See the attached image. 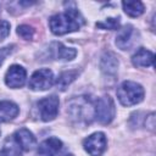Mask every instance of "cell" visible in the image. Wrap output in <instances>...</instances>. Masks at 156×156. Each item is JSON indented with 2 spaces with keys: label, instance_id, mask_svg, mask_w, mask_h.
Segmentation results:
<instances>
[{
  "label": "cell",
  "instance_id": "6da1fadb",
  "mask_svg": "<svg viewBox=\"0 0 156 156\" xmlns=\"http://www.w3.org/2000/svg\"><path fill=\"white\" fill-rule=\"evenodd\" d=\"M84 18L76 9H68L65 12L54 15L49 20V26L55 35H63L78 30L84 24Z\"/></svg>",
  "mask_w": 156,
  "mask_h": 156
},
{
  "label": "cell",
  "instance_id": "2e32d148",
  "mask_svg": "<svg viewBox=\"0 0 156 156\" xmlns=\"http://www.w3.org/2000/svg\"><path fill=\"white\" fill-rule=\"evenodd\" d=\"M22 149L15 136H9L5 139L4 145L0 150V156H22Z\"/></svg>",
  "mask_w": 156,
  "mask_h": 156
},
{
  "label": "cell",
  "instance_id": "277c9868",
  "mask_svg": "<svg viewBox=\"0 0 156 156\" xmlns=\"http://www.w3.org/2000/svg\"><path fill=\"white\" fill-rule=\"evenodd\" d=\"M115 104L108 95H104L94 102V117L101 124L111 123V121L115 117Z\"/></svg>",
  "mask_w": 156,
  "mask_h": 156
},
{
  "label": "cell",
  "instance_id": "7402d4cb",
  "mask_svg": "<svg viewBox=\"0 0 156 156\" xmlns=\"http://www.w3.org/2000/svg\"><path fill=\"white\" fill-rule=\"evenodd\" d=\"M12 48H13V45H9V46H5V48H1L0 49V66L2 65V62L5 61V58L11 54Z\"/></svg>",
  "mask_w": 156,
  "mask_h": 156
},
{
  "label": "cell",
  "instance_id": "5b68a950",
  "mask_svg": "<svg viewBox=\"0 0 156 156\" xmlns=\"http://www.w3.org/2000/svg\"><path fill=\"white\" fill-rule=\"evenodd\" d=\"M83 147L90 156H101L106 147L107 140L102 132H95L83 140Z\"/></svg>",
  "mask_w": 156,
  "mask_h": 156
},
{
  "label": "cell",
  "instance_id": "9a60e30c",
  "mask_svg": "<svg viewBox=\"0 0 156 156\" xmlns=\"http://www.w3.org/2000/svg\"><path fill=\"white\" fill-rule=\"evenodd\" d=\"M20 112L18 106L9 100L0 101V122H10L12 121Z\"/></svg>",
  "mask_w": 156,
  "mask_h": 156
},
{
  "label": "cell",
  "instance_id": "8fae6325",
  "mask_svg": "<svg viewBox=\"0 0 156 156\" xmlns=\"http://www.w3.org/2000/svg\"><path fill=\"white\" fill-rule=\"evenodd\" d=\"M62 141L58 138L51 136L45 140H43L37 150L38 156H56V154L61 150Z\"/></svg>",
  "mask_w": 156,
  "mask_h": 156
},
{
  "label": "cell",
  "instance_id": "cb8c5ba5",
  "mask_svg": "<svg viewBox=\"0 0 156 156\" xmlns=\"http://www.w3.org/2000/svg\"><path fill=\"white\" fill-rule=\"evenodd\" d=\"M62 156H73L72 154H65V155H62Z\"/></svg>",
  "mask_w": 156,
  "mask_h": 156
},
{
  "label": "cell",
  "instance_id": "4fadbf2b",
  "mask_svg": "<svg viewBox=\"0 0 156 156\" xmlns=\"http://www.w3.org/2000/svg\"><path fill=\"white\" fill-rule=\"evenodd\" d=\"M100 68L106 76H115L118 69V60L112 52H105L100 61Z\"/></svg>",
  "mask_w": 156,
  "mask_h": 156
},
{
  "label": "cell",
  "instance_id": "e0dca14e",
  "mask_svg": "<svg viewBox=\"0 0 156 156\" xmlns=\"http://www.w3.org/2000/svg\"><path fill=\"white\" fill-rule=\"evenodd\" d=\"M122 6L124 12L130 17H139L145 10L141 1H123Z\"/></svg>",
  "mask_w": 156,
  "mask_h": 156
},
{
  "label": "cell",
  "instance_id": "7c38bea8",
  "mask_svg": "<svg viewBox=\"0 0 156 156\" xmlns=\"http://www.w3.org/2000/svg\"><path fill=\"white\" fill-rule=\"evenodd\" d=\"M13 136L17 140V143L20 144L21 149L24 150V151H29V150H32L37 145V139H35L34 134L29 129H27V128L17 129L15 132Z\"/></svg>",
  "mask_w": 156,
  "mask_h": 156
},
{
  "label": "cell",
  "instance_id": "ac0fdd59",
  "mask_svg": "<svg viewBox=\"0 0 156 156\" xmlns=\"http://www.w3.org/2000/svg\"><path fill=\"white\" fill-rule=\"evenodd\" d=\"M77 74H78V71H76V69H72V71H65V72H62V73L58 76L57 80H56V85L58 87V89L65 90V89H66V87H67V85H69V84L76 79Z\"/></svg>",
  "mask_w": 156,
  "mask_h": 156
},
{
  "label": "cell",
  "instance_id": "ffe728a7",
  "mask_svg": "<svg viewBox=\"0 0 156 156\" xmlns=\"http://www.w3.org/2000/svg\"><path fill=\"white\" fill-rule=\"evenodd\" d=\"M96 27L102 28V29H110V30H115L119 28V20L118 18H107L104 22H98Z\"/></svg>",
  "mask_w": 156,
  "mask_h": 156
},
{
  "label": "cell",
  "instance_id": "5bb4252c",
  "mask_svg": "<svg viewBox=\"0 0 156 156\" xmlns=\"http://www.w3.org/2000/svg\"><path fill=\"white\" fill-rule=\"evenodd\" d=\"M154 52L150 50H146L144 48H140L133 56H132V63L135 67H149L154 63Z\"/></svg>",
  "mask_w": 156,
  "mask_h": 156
},
{
  "label": "cell",
  "instance_id": "d6986e66",
  "mask_svg": "<svg viewBox=\"0 0 156 156\" xmlns=\"http://www.w3.org/2000/svg\"><path fill=\"white\" fill-rule=\"evenodd\" d=\"M17 34L24 40H30L34 37V29L28 24H21L17 27Z\"/></svg>",
  "mask_w": 156,
  "mask_h": 156
},
{
  "label": "cell",
  "instance_id": "3957f363",
  "mask_svg": "<svg viewBox=\"0 0 156 156\" xmlns=\"http://www.w3.org/2000/svg\"><path fill=\"white\" fill-rule=\"evenodd\" d=\"M144 95V88L136 82L126 80L117 88V98L123 106H133L141 102Z\"/></svg>",
  "mask_w": 156,
  "mask_h": 156
},
{
  "label": "cell",
  "instance_id": "603a6c76",
  "mask_svg": "<svg viewBox=\"0 0 156 156\" xmlns=\"http://www.w3.org/2000/svg\"><path fill=\"white\" fill-rule=\"evenodd\" d=\"M145 126H146V128H149L150 130H154V128H155V113H154V112H151V113L146 117V119H145Z\"/></svg>",
  "mask_w": 156,
  "mask_h": 156
},
{
  "label": "cell",
  "instance_id": "52a82bcc",
  "mask_svg": "<svg viewBox=\"0 0 156 156\" xmlns=\"http://www.w3.org/2000/svg\"><path fill=\"white\" fill-rule=\"evenodd\" d=\"M58 105H60L58 98L55 95H50V96H46L39 100L37 106H38L40 118L44 122H50L55 119V117L58 113Z\"/></svg>",
  "mask_w": 156,
  "mask_h": 156
},
{
  "label": "cell",
  "instance_id": "44dd1931",
  "mask_svg": "<svg viewBox=\"0 0 156 156\" xmlns=\"http://www.w3.org/2000/svg\"><path fill=\"white\" fill-rule=\"evenodd\" d=\"M10 34V23L7 21H0V41Z\"/></svg>",
  "mask_w": 156,
  "mask_h": 156
},
{
  "label": "cell",
  "instance_id": "8992f818",
  "mask_svg": "<svg viewBox=\"0 0 156 156\" xmlns=\"http://www.w3.org/2000/svg\"><path fill=\"white\" fill-rule=\"evenodd\" d=\"M54 84V73L49 68H41L35 71L30 79L28 87L34 91H43L51 88Z\"/></svg>",
  "mask_w": 156,
  "mask_h": 156
},
{
  "label": "cell",
  "instance_id": "7a4b0ae2",
  "mask_svg": "<svg viewBox=\"0 0 156 156\" xmlns=\"http://www.w3.org/2000/svg\"><path fill=\"white\" fill-rule=\"evenodd\" d=\"M67 113L72 122L79 126L91 123L94 117V101L88 96H77L67 104Z\"/></svg>",
  "mask_w": 156,
  "mask_h": 156
},
{
  "label": "cell",
  "instance_id": "ba28073f",
  "mask_svg": "<svg viewBox=\"0 0 156 156\" xmlns=\"http://www.w3.org/2000/svg\"><path fill=\"white\" fill-rule=\"evenodd\" d=\"M138 39H139L138 30L133 26L127 24L118 30V34L116 37V45L121 50H129L132 46H134Z\"/></svg>",
  "mask_w": 156,
  "mask_h": 156
},
{
  "label": "cell",
  "instance_id": "30bf717a",
  "mask_svg": "<svg viewBox=\"0 0 156 156\" xmlns=\"http://www.w3.org/2000/svg\"><path fill=\"white\" fill-rule=\"evenodd\" d=\"M49 52H50V56L52 58L60 60V61H71L77 55V50L76 49L65 46L62 43H57V41L50 44Z\"/></svg>",
  "mask_w": 156,
  "mask_h": 156
},
{
  "label": "cell",
  "instance_id": "9c48e42d",
  "mask_svg": "<svg viewBox=\"0 0 156 156\" xmlns=\"http://www.w3.org/2000/svg\"><path fill=\"white\" fill-rule=\"evenodd\" d=\"M26 78H27L26 69L20 65H12L10 66V68L5 74V83L7 87L16 89V88H21L24 84Z\"/></svg>",
  "mask_w": 156,
  "mask_h": 156
},
{
  "label": "cell",
  "instance_id": "d4e9b609",
  "mask_svg": "<svg viewBox=\"0 0 156 156\" xmlns=\"http://www.w3.org/2000/svg\"><path fill=\"white\" fill-rule=\"evenodd\" d=\"M0 134H1V130H0Z\"/></svg>",
  "mask_w": 156,
  "mask_h": 156
}]
</instances>
